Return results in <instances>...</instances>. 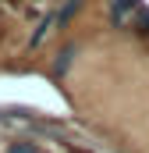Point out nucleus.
<instances>
[{
    "mask_svg": "<svg viewBox=\"0 0 149 153\" xmlns=\"http://www.w3.org/2000/svg\"><path fill=\"white\" fill-rule=\"evenodd\" d=\"M78 7H82V0H71V4H68V7L60 11V22H68V18H71L74 11H78Z\"/></svg>",
    "mask_w": 149,
    "mask_h": 153,
    "instance_id": "nucleus-1",
    "label": "nucleus"
},
{
    "mask_svg": "<svg viewBox=\"0 0 149 153\" xmlns=\"http://www.w3.org/2000/svg\"><path fill=\"white\" fill-rule=\"evenodd\" d=\"M68 61H71V46H68V50H60V57H57V71H64V68H68Z\"/></svg>",
    "mask_w": 149,
    "mask_h": 153,
    "instance_id": "nucleus-2",
    "label": "nucleus"
},
{
    "mask_svg": "<svg viewBox=\"0 0 149 153\" xmlns=\"http://www.w3.org/2000/svg\"><path fill=\"white\" fill-rule=\"evenodd\" d=\"M7 153H36V150H32V146H21V143H18V146H11Z\"/></svg>",
    "mask_w": 149,
    "mask_h": 153,
    "instance_id": "nucleus-3",
    "label": "nucleus"
}]
</instances>
